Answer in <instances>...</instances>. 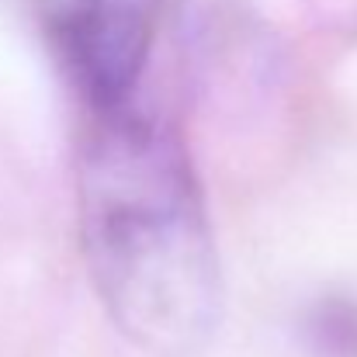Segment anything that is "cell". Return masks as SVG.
<instances>
[{
    "label": "cell",
    "mask_w": 357,
    "mask_h": 357,
    "mask_svg": "<svg viewBox=\"0 0 357 357\" xmlns=\"http://www.w3.org/2000/svg\"><path fill=\"white\" fill-rule=\"evenodd\" d=\"M316 351L326 357H357V305H323L312 319Z\"/></svg>",
    "instance_id": "cell-3"
},
{
    "label": "cell",
    "mask_w": 357,
    "mask_h": 357,
    "mask_svg": "<svg viewBox=\"0 0 357 357\" xmlns=\"http://www.w3.org/2000/svg\"><path fill=\"white\" fill-rule=\"evenodd\" d=\"M84 115L77 205L98 298L146 354H198L219 330L222 271L184 139L139 98Z\"/></svg>",
    "instance_id": "cell-1"
},
{
    "label": "cell",
    "mask_w": 357,
    "mask_h": 357,
    "mask_svg": "<svg viewBox=\"0 0 357 357\" xmlns=\"http://www.w3.org/2000/svg\"><path fill=\"white\" fill-rule=\"evenodd\" d=\"M42 10L84 112H108L139 98L160 0H42Z\"/></svg>",
    "instance_id": "cell-2"
}]
</instances>
